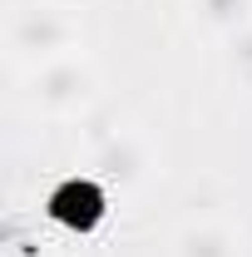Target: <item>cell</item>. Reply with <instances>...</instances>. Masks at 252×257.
I'll return each instance as SVG.
<instances>
[{"instance_id": "6da1fadb", "label": "cell", "mask_w": 252, "mask_h": 257, "mask_svg": "<svg viewBox=\"0 0 252 257\" xmlns=\"http://www.w3.org/2000/svg\"><path fill=\"white\" fill-rule=\"evenodd\" d=\"M79 50V15L60 5V0H30V5H15L10 20H5V55L15 69H40V64L74 55Z\"/></svg>"}, {"instance_id": "7a4b0ae2", "label": "cell", "mask_w": 252, "mask_h": 257, "mask_svg": "<svg viewBox=\"0 0 252 257\" xmlns=\"http://www.w3.org/2000/svg\"><path fill=\"white\" fill-rule=\"evenodd\" d=\"M99 94V69L89 55H60V60L40 64V69H30L25 74V99H30V109H40V114H55V119H64V114H79V109H89Z\"/></svg>"}, {"instance_id": "3957f363", "label": "cell", "mask_w": 252, "mask_h": 257, "mask_svg": "<svg viewBox=\"0 0 252 257\" xmlns=\"http://www.w3.org/2000/svg\"><path fill=\"white\" fill-rule=\"evenodd\" d=\"M168 257H242V242H237V232H232L227 223H218V218H198V223L178 227Z\"/></svg>"}, {"instance_id": "277c9868", "label": "cell", "mask_w": 252, "mask_h": 257, "mask_svg": "<svg viewBox=\"0 0 252 257\" xmlns=\"http://www.w3.org/2000/svg\"><path fill=\"white\" fill-rule=\"evenodd\" d=\"M198 15L222 35H242L252 25V0H198Z\"/></svg>"}]
</instances>
